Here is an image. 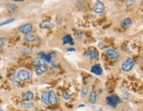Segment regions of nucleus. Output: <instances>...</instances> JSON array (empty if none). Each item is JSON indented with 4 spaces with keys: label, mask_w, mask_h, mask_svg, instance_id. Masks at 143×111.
I'll list each match as a JSON object with an SVG mask.
<instances>
[{
    "label": "nucleus",
    "mask_w": 143,
    "mask_h": 111,
    "mask_svg": "<svg viewBox=\"0 0 143 111\" xmlns=\"http://www.w3.org/2000/svg\"><path fill=\"white\" fill-rule=\"evenodd\" d=\"M0 111H4V110H3V108H1V107H0Z\"/></svg>",
    "instance_id": "31"
},
{
    "label": "nucleus",
    "mask_w": 143,
    "mask_h": 111,
    "mask_svg": "<svg viewBox=\"0 0 143 111\" xmlns=\"http://www.w3.org/2000/svg\"><path fill=\"white\" fill-rule=\"evenodd\" d=\"M36 39H37V34H34V33H29V34L25 35V40L27 41H28V42L34 41Z\"/></svg>",
    "instance_id": "13"
},
{
    "label": "nucleus",
    "mask_w": 143,
    "mask_h": 111,
    "mask_svg": "<svg viewBox=\"0 0 143 111\" xmlns=\"http://www.w3.org/2000/svg\"><path fill=\"white\" fill-rule=\"evenodd\" d=\"M111 100H112L113 101H114V103H116L117 105H118V103H120V102H121V100H120L119 97L117 96V95H111Z\"/></svg>",
    "instance_id": "23"
},
{
    "label": "nucleus",
    "mask_w": 143,
    "mask_h": 111,
    "mask_svg": "<svg viewBox=\"0 0 143 111\" xmlns=\"http://www.w3.org/2000/svg\"><path fill=\"white\" fill-rule=\"evenodd\" d=\"M42 100L44 104H48L49 103V92L45 91L42 93Z\"/></svg>",
    "instance_id": "19"
},
{
    "label": "nucleus",
    "mask_w": 143,
    "mask_h": 111,
    "mask_svg": "<svg viewBox=\"0 0 143 111\" xmlns=\"http://www.w3.org/2000/svg\"><path fill=\"white\" fill-rule=\"evenodd\" d=\"M49 103H51V105H56L58 103V98H57L56 93L52 90L49 92Z\"/></svg>",
    "instance_id": "7"
},
{
    "label": "nucleus",
    "mask_w": 143,
    "mask_h": 111,
    "mask_svg": "<svg viewBox=\"0 0 143 111\" xmlns=\"http://www.w3.org/2000/svg\"><path fill=\"white\" fill-rule=\"evenodd\" d=\"M97 98H98L97 93H96V91H93V92H91L90 94H89L88 100H89V102H91L92 104H94L96 102V100H97Z\"/></svg>",
    "instance_id": "14"
},
{
    "label": "nucleus",
    "mask_w": 143,
    "mask_h": 111,
    "mask_svg": "<svg viewBox=\"0 0 143 111\" xmlns=\"http://www.w3.org/2000/svg\"><path fill=\"white\" fill-rule=\"evenodd\" d=\"M14 20H15L14 19H9V20H6V21L1 22V23H0V27H3V26H6V25H7V24L12 23V22H13Z\"/></svg>",
    "instance_id": "25"
},
{
    "label": "nucleus",
    "mask_w": 143,
    "mask_h": 111,
    "mask_svg": "<svg viewBox=\"0 0 143 111\" xmlns=\"http://www.w3.org/2000/svg\"><path fill=\"white\" fill-rule=\"evenodd\" d=\"M103 47H104V44H103V43H102V42H100L99 43V48H103Z\"/></svg>",
    "instance_id": "29"
},
{
    "label": "nucleus",
    "mask_w": 143,
    "mask_h": 111,
    "mask_svg": "<svg viewBox=\"0 0 143 111\" xmlns=\"http://www.w3.org/2000/svg\"><path fill=\"white\" fill-rule=\"evenodd\" d=\"M93 10H94V12L96 13L101 14V13H104L105 6L103 4V2H101V1H96V3L94 5V7H93Z\"/></svg>",
    "instance_id": "4"
},
{
    "label": "nucleus",
    "mask_w": 143,
    "mask_h": 111,
    "mask_svg": "<svg viewBox=\"0 0 143 111\" xmlns=\"http://www.w3.org/2000/svg\"><path fill=\"white\" fill-rule=\"evenodd\" d=\"M91 72L92 73H94V75H101L102 73H103V68H102L101 65H94V66L91 68Z\"/></svg>",
    "instance_id": "10"
},
{
    "label": "nucleus",
    "mask_w": 143,
    "mask_h": 111,
    "mask_svg": "<svg viewBox=\"0 0 143 111\" xmlns=\"http://www.w3.org/2000/svg\"><path fill=\"white\" fill-rule=\"evenodd\" d=\"M87 86H84L83 88H82V90H81V93H80V94H81V96L82 97H84L85 95H87Z\"/></svg>",
    "instance_id": "27"
},
{
    "label": "nucleus",
    "mask_w": 143,
    "mask_h": 111,
    "mask_svg": "<svg viewBox=\"0 0 143 111\" xmlns=\"http://www.w3.org/2000/svg\"><path fill=\"white\" fill-rule=\"evenodd\" d=\"M34 93L30 91H27L21 94V99L23 100H28V101H31V100H34Z\"/></svg>",
    "instance_id": "9"
},
{
    "label": "nucleus",
    "mask_w": 143,
    "mask_h": 111,
    "mask_svg": "<svg viewBox=\"0 0 143 111\" xmlns=\"http://www.w3.org/2000/svg\"><path fill=\"white\" fill-rule=\"evenodd\" d=\"M51 111H60V110H51Z\"/></svg>",
    "instance_id": "32"
},
{
    "label": "nucleus",
    "mask_w": 143,
    "mask_h": 111,
    "mask_svg": "<svg viewBox=\"0 0 143 111\" xmlns=\"http://www.w3.org/2000/svg\"><path fill=\"white\" fill-rule=\"evenodd\" d=\"M7 6L12 10V11H14V12L17 11V9H18V7H17L15 5H7Z\"/></svg>",
    "instance_id": "28"
},
{
    "label": "nucleus",
    "mask_w": 143,
    "mask_h": 111,
    "mask_svg": "<svg viewBox=\"0 0 143 111\" xmlns=\"http://www.w3.org/2000/svg\"><path fill=\"white\" fill-rule=\"evenodd\" d=\"M132 25V20L130 18H126L121 21V26L123 27H125V28L126 27H130Z\"/></svg>",
    "instance_id": "15"
},
{
    "label": "nucleus",
    "mask_w": 143,
    "mask_h": 111,
    "mask_svg": "<svg viewBox=\"0 0 143 111\" xmlns=\"http://www.w3.org/2000/svg\"><path fill=\"white\" fill-rule=\"evenodd\" d=\"M34 65H35V67H37V66H41V65H46L47 63L43 59H42V58H38V59H35L34 61Z\"/></svg>",
    "instance_id": "18"
},
{
    "label": "nucleus",
    "mask_w": 143,
    "mask_h": 111,
    "mask_svg": "<svg viewBox=\"0 0 143 111\" xmlns=\"http://www.w3.org/2000/svg\"><path fill=\"white\" fill-rule=\"evenodd\" d=\"M16 78L19 79V80H21V81H24V80H27L30 78V73L27 72V70H20L16 74Z\"/></svg>",
    "instance_id": "3"
},
{
    "label": "nucleus",
    "mask_w": 143,
    "mask_h": 111,
    "mask_svg": "<svg viewBox=\"0 0 143 111\" xmlns=\"http://www.w3.org/2000/svg\"><path fill=\"white\" fill-rule=\"evenodd\" d=\"M105 55L113 60H118L120 58V54L113 48H108V49L105 50Z\"/></svg>",
    "instance_id": "2"
},
{
    "label": "nucleus",
    "mask_w": 143,
    "mask_h": 111,
    "mask_svg": "<svg viewBox=\"0 0 143 111\" xmlns=\"http://www.w3.org/2000/svg\"><path fill=\"white\" fill-rule=\"evenodd\" d=\"M135 1L134 0H128V1H126L125 2V6H127V7H129V6H134V4H135Z\"/></svg>",
    "instance_id": "26"
},
{
    "label": "nucleus",
    "mask_w": 143,
    "mask_h": 111,
    "mask_svg": "<svg viewBox=\"0 0 143 111\" xmlns=\"http://www.w3.org/2000/svg\"><path fill=\"white\" fill-rule=\"evenodd\" d=\"M34 107L33 102H22L20 104V107L23 109H31Z\"/></svg>",
    "instance_id": "17"
},
{
    "label": "nucleus",
    "mask_w": 143,
    "mask_h": 111,
    "mask_svg": "<svg viewBox=\"0 0 143 111\" xmlns=\"http://www.w3.org/2000/svg\"><path fill=\"white\" fill-rule=\"evenodd\" d=\"M52 55H53V53L47 54V53H44V52H40V53H38V56L40 57V58L43 59L46 63H50V62H51V56Z\"/></svg>",
    "instance_id": "11"
},
{
    "label": "nucleus",
    "mask_w": 143,
    "mask_h": 111,
    "mask_svg": "<svg viewBox=\"0 0 143 111\" xmlns=\"http://www.w3.org/2000/svg\"><path fill=\"white\" fill-rule=\"evenodd\" d=\"M106 102H107V104H108L109 106H111V107H117V104L114 103V101L111 100V96L107 97V98H106Z\"/></svg>",
    "instance_id": "20"
},
{
    "label": "nucleus",
    "mask_w": 143,
    "mask_h": 111,
    "mask_svg": "<svg viewBox=\"0 0 143 111\" xmlns=\"http://www.w3.org/2000/svg\"><path fill=\"white\" fill-rule=\"evenodd\" d=\"M39 27L42 29H51L55 27V25L51 21H44L39 25Z\"/></svg>",
    "instance_id": "12"
},
{
    "label": "nucleus",
    "mask_w": 143,
    "mask_h": 111,
    "mask_svg": "<svg viewBox=\"0 0 143 111\" xmlns=\"http://www.w3.org/2000/svg\"><path fill=\"white\" fill-rule=\"evenodd\" d=\"M62 96H63V98L65 99V100H69L70 99V93H69L68 91H66V90H63L62 91Z\"/></svg>",
    "instance_id": "21"
},
{
    "label": "nucleus",
    "mask_w": 143,
    "mask_h": 111,
    "mask_svg": "<svg viewBox=\"0 0 143 111\" xmlns=\"http://www.w3.org/2000/svg\"><path fill=\"white\" fill-rule=\"evenodd\" d=\"M74 48H68V49H67V51H74Z\"/></svg>",
    "instance_id": "30"
},
{
    "label": "nucleus",
    "mask_w": 143,
    "mask_h": 111,
    "mask_svg": "<svg viewBox=\"0 0 143 111\" xmlns=\"http://www.w3.org/2000/svg\"><path fill=\"white\" fill-rule=\"evenodd\" d=\"M63 43L64 44H70V45H73V38L70 34H66L65 36L63 37Z\"/></svg>",
    "instance_id": "16"
},
{
    "label": "nucleus",
    "mask_w": 143,
    "mask_h": 111,
    "mask_svg": "<svg viewBox=\"0 0 143 111\" xmlns=\"http://www.w3.org/2000/svg\"><path fill=\"white\" fill-rule=\"evenodd\" d=\"M74 37L77 40H81L83 38V33L80 32V31H77L74 33Z\"/></svg>",
    "instance_id": "22"
},
{
    "label": "nucleus",
    "mask_w": 143,
    "mask_h": 111,
    "mask_svg": "<svg viewBox=\"0 0 143 111\" xmlns=\"http://www.w3.org/2000/svg\"><path fill=\"white\" fill-rule=\"evenodd\" d=\"M7 41V37H1L0 38V48L5 46V44Z\"/></svg>",
    "instance_id": "24"
},
{
    "label": "nucleus",
    "mask_w": 143,
    "mask_h": 111,
    "mask_svg": "<svg viewBox=\"0 0 143 111\" xmlns=\"http://www.w3.org/2000/svg\"><path fill=\"white\" fill-rule=\"evenodd\" d=\"M134 66V60L132 58H128L126 59L122 65V70L124 72H130Z\"/></svg>",
    "instance_id": "1"
},
{
    "label": "nucleus",
    "mask_w": 143,
    "mask_h": 111,
    "mask_svg": "<svg viewBox=\"0 0 143 111\" xmlns=\"http://www.w3.org/2000/svg\"><path fill=\"white\" fill-rule=\"evenodd\" d=\"M48 71V65H41V66H37L34 69V73L37 76H41L44 74Z\"/></svg>",
    "instance_id": "6"
},
{
    "label": "nucleus",
    "mask_w": 143,
    "mask_h": 111,
    "mask_svg": "<svg viewBox=\"0 0 143 111\" xmlns=\"http://www.w3.org/2000/svg\"><path fill=\"white\" fill-rule=\"evenodd\" d=\"M32 30H33V25H32V24H30V23L22 25V26H20V27H19V32L22 33V34H24L25 35H26V34H29V33H30Z\"/></svg>",
    "instance_id": "5"
},
{
    "label": "nucleus",
    "mask_w": 143,
    "mask_h": 111,
    "mask_svg": "<svg viewBox=\"0 0 143 111\" xmlns=\"http://www.w3.org/2000/svg\"><path fill=\"white\" fill-rule=\"evenodd\" d=\"M86 55H87V58H92V59H96V58H99V52L96 49H94V48H90V49L87 52Z\"/></svg>",
    "instance_id": "8"
}]
</instances>
